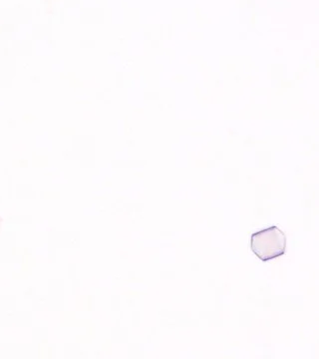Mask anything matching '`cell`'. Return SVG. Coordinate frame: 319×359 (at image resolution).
<instances>
[{
	"mask_svg": "<svg viewBox=\"0 0 319 359\" xmlns=\"http://www.w3.org/2000/svg\"><path fill=\"white\" fill-rule=\"evenodd\" d=\"M250 250L264 263L273 261L287 252V236L276 226L255 231L250 236Z\"/></svg>",
	"mask_w": 319,
	"mask_h": 359,
	"instance_id": "1",
	"label": "cell"
}]
</instances>
